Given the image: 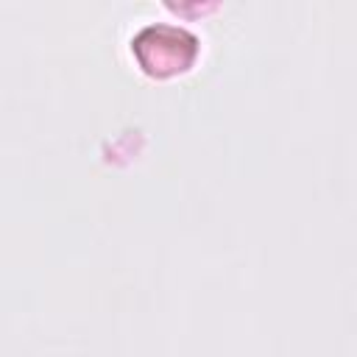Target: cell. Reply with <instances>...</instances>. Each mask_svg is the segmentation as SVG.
I'll return each instance as SVG.
<instances>
[{
  "label": "cell",
  "mask_w": 357,
  "mask_h": 357,
  "mask_svg": "<svg viewBox=\"0 0 357 357\" xmlns=\"http://www.w3.org/2000/svg\"><path fill=\"white\" fill-rule=\"evenodd\" d=\"M131 53L137 64L156 78L187 70L198 56V39L181 25L148 22L131 36Z\"/></svg>",
  "instance_id": "obj_1"
}]
</instances>
